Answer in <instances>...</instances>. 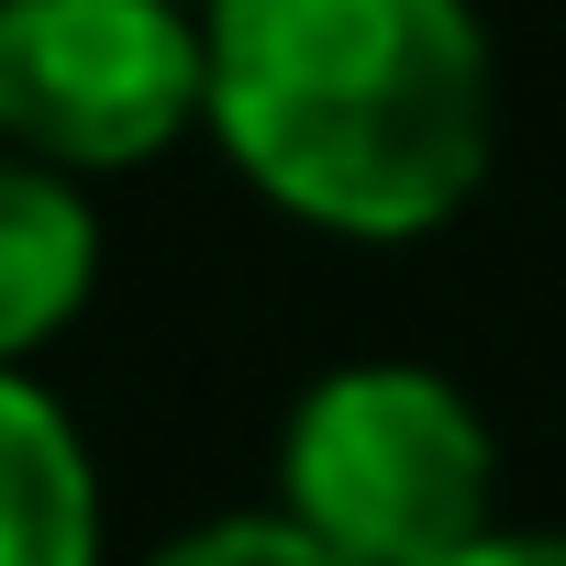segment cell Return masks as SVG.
Masks as SVG:
<instances>
[{
    "mask_svg": "<svg viewBox=\"0 0 566 566\" xmlns=\"http://www.w3.org/2000/svg\"><path fill=\"white\" fill-rule=\"evenodd\" d=\"M211 145L255 200L345 244L444 233L500 167V45L478 0H200Z\"/></svg>",
    "mask_w": 566,
    "mask_h": 566,
    "instance_id": "6da1fadb",
    "label": "cell"
},
{
    "mask_svg": "<svg viewBox=\"0 0 566 566\" xmlns=\"http://www.w3.org/2000/svg\"><path fill=\"white\" fill-rule=\"evenodd\" d=\"M277 511H301L345 566H444L500 533V433L444 367H323L277 422Z\"/></svg>",
    "mask_w": 566,
    "mask_h": 566,
    "instance_id": "7a4b0ae2",
    "label": "cell"
},
{
    "mask_svg": "<svg viewBox=\"0 0 566 566\" xmlns=\"http://www.w3.org/2000/svg\"><path fill=\"white\" fill-rule=\"evenodd\" d=\"M211 123L200 0H0V145L67 178L156 167Z\"/></svg>",
    "mask_w": 566,
    "mask_h": 566,
    "instance_id": "3957f363",
    "label": "cell"
},
{
    "mask_svg": "<svg viewBox=\"0 0 566 566\" xmlns=\"http://www.w3.org/2000/svg\"><path fill=\"white\" fill-rule=\"evenodd\" d=\"M101 290V211L67 167L0 145V367H34Z\"/></svg>",
    "mask_w": 566,
    "mask_h": 566,
    "instance_id": "277c9868",
    "label": "cell"
},
{
    "mask_svg": "<svg viewBox=\"0 0 566 566\" xmlns=\"http://www.w3.org/2000/svg\"><path fill=\"white\" fill-rule=\"evenodd\" d=\"M0 566H112L101 467L34 367H0Z\"/></svg>",
    "mask_w": 566,
    "mask_h": 566,
    "instance_id": "5b68a950",
    "label": "cell"
},
{
    "mask_svg": "<svg viewBox=\"0 0 566 566\" xmlns=\"http://www.w3.org/2000/svg\"><path fill=\"white\" fill-rule=\"evenodd\" d=\"M145 566H345V555H334L301 511H277V500H266V511H211V522H178Z\"/></svg>",
    "mask_w": 566,
    "mask_h": 566,
    "instance_id": "8992f818",
    "label": "cell"
},
{
    "mask_svg": "<svg viewBox=\"0 0 566 566\" xmlns=\"http://www.w3.org/2000/svg\"><path fill=\"white\" fill-rule=\"evenodd\" d=\"M444 566H566V533H511V522H500V533H478V544L444 555Z\"/></svg>",
    "mask_w": 566,
    "mask_h": 566,
    "instance_id": "52a82bcc",
    "label": "cell"
}]
</instances>
